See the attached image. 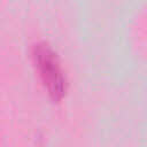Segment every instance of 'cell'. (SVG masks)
Instances as JSON below:
<instances>
[{"label": "cell", "instance_id": "1", "mask_svg": "<svg viewBox=\"0 0 147 147\" xmlns=\"http://www.w3.org/2000/svg\"><path fill=\"white\" fill-rule=\"evenodd\" d=\"M34 64L54 100H61L67 92V78L56 52L47 42H37L32 49Z\"/></svg>", "mask_w": 147, "mask_h": 147}]
</instances>
